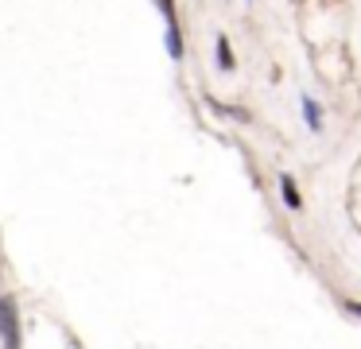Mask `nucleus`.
I'll list each match as a JSON object with an SVG mask.
<instances>
[{
  "mask_svg": "<svg viewBox=\"0 0 361 349\" xmlns=\"http://www.w3.org/2000/svg\"><path fill=\"white\" fill-rule=\"evenodd\" d=\"M214 59H218V70H221V74H233V70H237L233 43H229V35H221V31H218V39H214Z\"/></svg>",
  "mask_w": 361,
  "mask_h": 349,
  "instance_id": "nucleus-2",
  "label": "nucleus"
},
{
  "mask_svg": "<svg viewBox=\"0 0 361 349\" xmlns=\"http://www.w3.org/2000/svg\"><path fill=\"white\" fill-rule=\"evenodd\" d=\"M345 310H350V314H357V318H361V302H345Z\"/></svg>",
  "mask_w": 361,
  "mask_h": 349,
  "instance_id": "nucleus-5",
  "label": "nucleus"
},
{
  "mask_svg": "<svg viewBox=\"0 0 361 349\" xmlns=\"http://www.w3.org/2000/svg\"><path fill=\"white\" fill-rule=\"evenodd\" d=\"M0 341L4 349H24V330H20V310L12 295H0Z\"/></svg>",
  "mask_w": 361,
  "mask_h": 349,
  "instance_id": "nucleus-1",
  "label": "nucleus"
},
{
  "mask_svg": "<svg viewBox=\"0 0 361 349\" xmlns=\"http://www.w3.org/2000/svg\"><path fill=\"white\" fill-rule=\"evenodd\" d=\"M303 121L311 132H322V105L314 97H303Z\"/></svg>",
  "mask_w": 361,
  "mask_h": 349,
  "instance_id": "nucleus-3",
  "label": "nucleus"
},
{
  "mask_svg": "<svg viewBox=\"0 0 361 349\" xmlns=\"http://www.w3.org/2000/svg\"><path fill=\"white\" fill-rule=\"evenodd\" d=\"M280 194H283V202H288V209H299V206H303V198H299L295 178H291V175H280Z\"/></svg>",
  "mask_w": 361,
  "mask_h": 349,
  "instance_id": "nucleus-4",
  "label": "nucleus"
}]
</instances>
